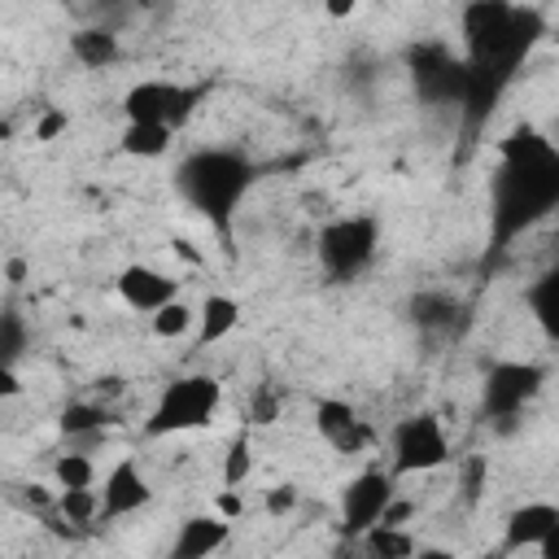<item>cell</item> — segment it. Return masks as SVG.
I'll list each match as a JSON object with an SVG mask.
<instances>
[{
    "instance_id": "16",
    "label": "cell",
    "mask_w": 559,
    "mask_h": 559,
    "mask_svg": "<svg viewBox=\"0 0 559 559\" xmlns=\"http://www.w3.org/2000/svg\"><path fill=\"white\" fill-rule=\"evenodd\" d=\"M406 319L419 328V332H454V323L463 319V301L441 293V288H424L406 301Z\"/></svg>"
},
{
    "instance_id": "19",
    "label": "cell",
    "mask_w": 559,
    "mask_h": 559,
    "mask_svg": "<svg viewBox=\"0 0 559 559\" xmlns=\"http://www.w3.org/2000/svg\"><path fill=\"white\" fill-rule=\"evenodd\" d=\"M170 144H175V131L162 127V122H127L122 135H118V148H122L127 157H140V162L166 157Z\"/></svg>"
},
{
    "instance_id": "17",
    "label": "cell",
    "mask_w": 559,
    "mask_h": 559,
    "mask_svg": "<svg viewBox=\"0 0 559 559\" xmlns=\"http://www.w3.org/2000/svg\"><path fill=\"white\" fill-rule=\"evenodd\" d=\"M240 301L231 293H205L197 306V345H218L240 328Z\"/></svg>"
},
{
    "instance_id": "31",
    "label": "cell",
    "mask_w": 559,
    "mask_h": 559,
    "mask_svg": "<svg viewBox=\"0 0 559 559\" xmlns=\"http://www.w3.org/2000/svg\"><path fill=\"white\" fill-rule=\"evenodd\" d=\"M66 127H70V114H66V109H48V114L35 122V140H57Z\"/></svg>"
},
{
    "instance_id": "34",
    "label": "cell",
    "mask_w": 559,
    "mask_h": 559,
    "mask_svg": "<svg viewBox=\"0 0 559 559\" xmlns=\"http://www.w3.org/2000/svg\"><path fill=\"white\" fill-rule=\"evenodd\" d=\"M240 507H245V502H240V493H236V489H223V493H218V515H227V520H231V515H240Z\"/></svg>"
},
{
    "instance_id": "10",
    "label": "cell",
    "mask_w": 559,
    "mask_h": 559,
    "mask_svg": "<svg viewBox=\"0 0 559 559\" xmlns=\"http://www.w3.org/2000/svg\"><path fill=\"white\" fill-rule=\"evenodd\" d=\"M393 493H397V476H393V472L367 467V472L349 476L345 489H341V524H336V528L354 542L362 528H371V524L384 515V507H389Z\"/></svg>"
},
{
    "instance_id": "37",
    "label": "cell",
    "mask_w": 559,
    "mask_h": 559,
    "mask_svg": "<svg viewBox=\"0 0 559 559\" xmlns=\"http://www.w3.org/2000/svg\"><path fill=\"white\" fill-rule=\"evenodd\" d=\"M4 275H9V284H22V280H26V262H22V258H9V262H4Z\"/></svg>"
},
{
    "instance_id": "6",
    "label": "cell",
    "mask_w": 559,
    "mask_h": 559,
    "mask_svg": "<svg viewBox=\"0 0 559 559\" xmlns=\"http://www.w3.org/2000/svg\"><path fill=\"white\" fill-rule=\"evenodd\" d=\"M450 454V437L437 411H411L389 428V472L393 476H424L445 467Z\"/></svg>"
},
{
    "instance_id": "30",
    "label": "cell",
    "mask_w": 559,
    "mask_h": 559,
    "mask_svg": "<svg viewBox=\"0 0 559 559\" xmlns=\"http://www.w3.org/2000/svg\"><path fill=\"white\" fill-rule=\"evenodd\" d=\"M485 476H489L485 459H467V463H463V498H467V502L480 498V480H485Z\"/></svg>"
},
{
    "instance_id": "22",
    "label": "cell",
    "mask_w": 559,
    "mask_h": 559,
    "mask_svg": "<svg viewBox=\"0 0 559 559\" xmlns=\"http://www.w3.org/2000/svg\"><path fill=\"white\" fill-rule=\"evenodd\" d=\"M52 480H57V489H87V485H96V463H92V454L87 450H66V454H57V463H52Z\"/></svg>"
},
{
    "instance_id": "21",
    "label": "cell",
    "mask_w": 559,
    "mask_h": 559,
    "mask_svg": "<svg viewBox=\"0 0 559 559\" xmlns=\"http://www.w3.org/2000/svg\"><path fill=\"white\" fill-rule=\"evenodd\" d=\"M358 550L362 555H371V559H411L415 555V537L402 528V524H371V528H362L358 537Z\"/></svg>"
},
{
    "instance_id": "9",
    "label": "cell",
    "mask_w": 559,
    "mask_h": 559,
    "mask_svg": "<svg viewBox=\"0 0 559 559\" xmlns=\"http://www.w3.org/2000/svg\"><path fill=\"white\" fill-rule=\"evenodd\" d=\"M406 66H411V79H415V92L432 105H454L463 100V57H454L445 44H415L406 52Z\"/></svg>"
},
{
    "instance_id": "26",
    "label": "cell",
    "mask_w": 559,
    "mask_h": 559,
    "mask_svg": "<svg viewBox=\"0 0 559 559\" xmlns=\"http://www.w3.org/2000/svg\"><path fill=\"white\" fill-rule=\"evenodd\" d=\"M26 345H31L26 319H22L13 306H4V310H0V362H13V367H17V358L26 354Z\"/></svg>"
},
{
    "instance_id": "5",
    "label": "cell",
    "mask_w": 559,
    "mask_h": 559,
    "mask_svg": "<svg viewBox=\"0 0 559 559\" xmlns=\"http://www.w3.org/2000/svg\"><path fill=\"white\" fill-rule=\"evenodd\" d=\"M380 236H384V227L376 214H336L314 231V258L328 280L349 284L376 262Z\"/></svg>"
},
{
    "instance_id": "14",
    "label": "cell",
    "mask_w": 559,
    "mask_h": 559,
    "mask_svg": "<svg viewBox=\"0 0 559 559\" xmlns=\"http://www.w3.org/2000/svg\"><path fill=\"white\" fill-rule=\"evenodd\" d=\"M114 288H118L122 306L135 310V314H153L157 306H166L170 297H179V280L166 275V271H157V266H148V262H127L114 275Z\"/></svg>"
},
{
    "instance_id": "28",
    "label": "cell",
    "mask_w": 559,
    "mask_h": 559,
    "mask_svg": "<svg viewBox=\"0 0 559 559\" xmlns=\"http://www.w3.org/2000/svg\"><path fill=\"white\" fill-rule=\"evenodd\" d=\"M9 498H13V502L26 511V515H44V511L57 502V498H52L44 485H13V493H9Z\"/></svg>"
},
{
    "instance_id": "35",
    "label": "cell",
    "mask_w": 559,
    "mask_h": 559,
    "mask_svg": "<svg viewBox=\"0 0 559 559\" xmlns=\"http://www.w3.org/2000/svg\"><path fill=\"white\" fill-rule=\"evenodd\" d=\"M358 9V0H323V13L328 17H349Z\"/></svg>"
},
{
    "instance_id": "24",
    "label": "cell",
    "mask_w": 559,
    "mask_h": 559,
    "mask_svg": "<svg viewBox=\"0 0 559 559\" xmlns=\"http://www.w3.org/2000/svg\"><path fill=\"white\" fill-rule=\"evenodd\" d=\"M249 472H253V441H249V432L240 428V432L227 441V450H223V489H240V485L249 480Z\"/></svg>"
},
{
    "instance_id": "3",
    "label": "cell",
    "mask_w": 559,
    "mask_h": 559,
    "mask_svg": "<svg viewBox=\"0 0 559 559\" xmlns=\"http://www.w3.org/2000/svg\"><path fill=\"white\" fill-rule=\"evenodd\" d=\"M258 179V166L240 153V148H223V144H205V148H192L175 162V192L188 210H197L218 236L231 231V218L240 210V201L249 197Z\"/></svg>"
},
{
    "instance_id": "15",
    "label": "cell",
    "mask_w": 559,
    "mask_h": 559,
    "mask_svg": "<svg viewBox=\"0 0 559 559\" xmlns=\"http://www.w3.org/2000/svg\"><path fill=\"white\" fill-rule=\"evenodd\" d=\"M227 542H231V524H227V515H218V511H201V515H188V520L179 524L170 555H175V559H205V555L223 550Z\"/></svg>"
},
{
    "instance_id": "18",
    "label": "cell",
    "mask_w": 559,
    "mask_h": 559,
    "mask_svg": "<svg viewBox=\"0 0 559 559\" xmlns=\"http://www.w3.org/2000/svg\"><path fill=\"white\" fill-rule=\"evenodd\" d=\"M70 57L83 66V70H105L122 57V44L109 26H79L70 35Z\"/></svg>"
},
{
    "instance_id": "12",
    "label": "cell",
    "mask_w": 559,
    "mask_h": 559,
    "mask_svg": "<svg viewBox=\"0 0 559 559\" xmlns=\"http://www.w3.org/2000/svg\"><path fill=\"white\" fill-rule=\"evenodd\" d=\"M555 528H559V507L546 502V498H533L524 507H515L502 524V550L515 555V550H542L550 555L555 550Z\"/></svg>"
},
{
    "instance_id": "29",
    "label": "cell",
    "mask_w": 559,
    "mask_h": 559,
    "mask_svg": "<svg viewBox=\"0 0 559 559\" xmlns=\"http://www.w3.org/2000/svg\"><path fill=\"white\" fill-rule=\"evenodd\" d=\"M297 498H301V493H297V485H288V480H284V485L266 489V502H262V507H266V515H288V511L297 507Z\"/></svg>"
},
{
    "instance_id": "7",
    "label": "cell",
    "mask_w": 559,
    "mask_h": 559,
    "mask_svg": "<svg viewBox=\"0 0 559 559\" xmlns=\"http://www.w3.org/2000/svg\"><path fill=\"white\" fill-rule=\"evenodd\" d=\"M214 92V83H179V79H140L122 92V118L127 122H162L179 131L201 100Z\"/></svg>"
},
{
    "instance_id": "20",
    "label": "cell",
    "mask_w": 559,
    "mask_h": 559,
    "mask_svg": "<svg viewBox=\"0 0 559 559\" xmlns=\"http://www.w3.org/2000/svg\"><path fill=\"white\" fill-rule=\"evenodd\" d=\"M105 419H109V411H105L100 402H70V406L61 411L57 428L70 437V445H74V450H83V445L100 441V432H105Z\"/></svg>"
},
{
    "instance_id": "27",
    "label": "cell",
    "mask_w": 559,
    "mask_h": 559,
    "mask_svg": "<svg viewBox=\"0 0 559 559\" xmlns=\"http://www.w3.org/2000/svg\"><path fill=\"white\" fill-rule=\"evenodd\" d=\"M524 301L533 306V314L542 319V328L546 332H555V310H559V275H542L528 293H524Z\"/></svg>"
},
{
    "instance_id": "8",
    "label": "cell",
    "mask_w": 559,
    "mask_h": 559,
    "mask_svg": "<svg viewBox=\"0 0 559 559\" xmlns=\"http://www.w3.org/2000/svg\"><path fill=\"white\" fill-rule=\"evenodd\" d=\"M546 384V367L542 362H520V358H502L485 371L480 384V406L489 419H515Z\"/></svg>"
},
{
    "instance_id": "13",
    "label": "cell",
    "mask_w": 559,
    "mask_h": 559,
    "mask_svg": "<svg viewBox=\"0 0 559 559\" xmlns=\"http://www.w3.org/2000/svg\"><path fill=\"white\" fill-rule=\"evenodd\" d=\"M96 493H100V520H122V515H135L153 502V485L135 459H118L105 472V485Z\"/></svg>"
},
{
    "instance_id": "36",
    "label": "cell",
    "mask_w": 559,
    "mask_h": 559,
    "mask_svg": "<svg viewBox=\"0 0 559 559\" xmlns=\"http://www.w3.org/2000/svg\"><path fill=\"white\" fill-rule=\"evenodd\" d=\"M96 393H100V397H118V393H122V376H100V380H96Z\"/></svg>"
},
{
    "instance_id": "4",
    "label": "cell",
    "mask_w": 559,
    "mask_h": 559,
    "mask_svg": "<svg viewBox=\"0 0 559 559\" xmlns=\"http://www.w3.org/2000/svg\"><path fill=\"white\" fill-rule=\"evenodd\" d=\"M218 406H223V380L210 371H183L162 384L144 419V437H183V432L210 428Z\"/></svg>"
},
{
    "instance_id": "1",
    "label": "cell",
    "mask_w": 559,
    "mask_h": 559,
    "mask_svg": "<svg viewBox=\"0 0 559 559\" xmlns=\"http://www.w3.org/2000/svg\"><path fill=\"white\" fill-rule=\"evenodd\" d=\"M459 35H463V74H467L459 109L467 135H476L498 109L502 92L515 83L533 44L546 35V17L515 0H467L459 13Z\"/></svg>"
},
{
    "instance_id": "23",
    "label": "cell",
    "mask_w": 559,
    "mask_h": 559,
    "mask_svg": "<svg viewBox=\"0 0 559 559\" xmlns=\"http://www.w3.org/2000/svg\"><path fill=\"white\" fill-rule=\"evenodd\" d=\"M148 319H153V336H162V341H179V336H188V332H192L197 310H192L183 297H170V301H166V306H157Z\"/></svg>"
},
{
    "instance_id": "2",
    "label": "cell",
    "mask_w": 559,
    "mask_h": 559,
    "mask_svg": "<svg viewBox=\"0 0 559 559\" xmlns=\"http://www.w3.org/2000/svg\"><path fill=\"white\" fill-rule=\"evenodd\" d=\"M559 205V148L537 127H515L498 144V166L489 175V249H511L533 223Z\"/></svg>"
},
{
    "instance_id": "11",
    "label": "cell",
    "mask_w": 559,
    "mask_h": 559,
    "mask_svg": "<svg viewBox=\"0 0 559 559\" xmlns=\"http://www.w3.org/2000/svg\"><path fill=\"white\" fill-rule=\"evenodd\" d=\"M310 415H314V432H319V441L328 450H336V454H362L367 450L371 428H367V419L358 415L354 402H345V397H319Z\"/></svg>"
},
{
    "instance_id": "25",
    "label": "cell",
    "mask_w": 559,
    "mask_h": 559,
    "mask_svg": "<svg viewBox=\"0 0 559 559\" xmlns=\"http://www.w3.org/2000/svg\"><path fill=\"white\" fill-rule=\"evenodd\" d=\"M57 515L70 524H92V520H100V493L92 485L87 489H57Z\"/></svg>"
},
{
    "instance_id": "33",
    "label": "cell",
    "mask_w": 559,
    "mask_h": 559,
    "mask_svg": "<svg viewBox=\"0 0 559 559\" xmlns=\"http://www.w3.org/2000/svg\"><path fill=\"white\" fill-rule=\"evenodd\" d=\"M275 411H280V397H275V393H258V402H253V424H271Z\"/></svg>"
},
{
    "instance_id": "32",
    "label": "cell",
    "mask_w": 559,
    "mask_h": 559,
    "mask_svg": "<svg viewBox=\"0 0 559 559\" xmlns=\"http://www.w3.org/2000/svg\"><path fill=\"white\" fill-rule=\"evenodd\" d=\"M9 397H22V376L13 362H0V402H9Z\"/></svg>"
}]
</instances>
